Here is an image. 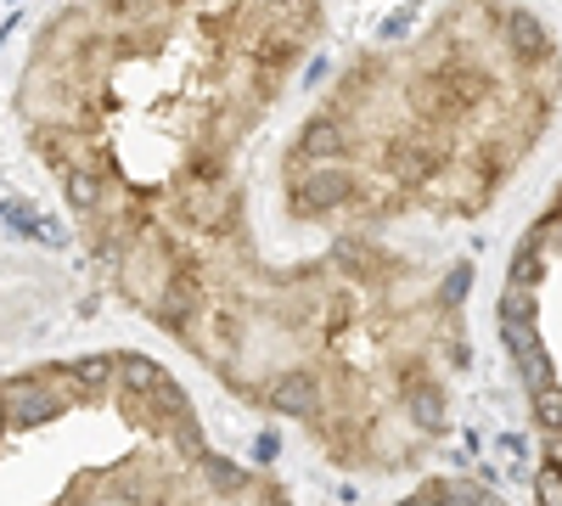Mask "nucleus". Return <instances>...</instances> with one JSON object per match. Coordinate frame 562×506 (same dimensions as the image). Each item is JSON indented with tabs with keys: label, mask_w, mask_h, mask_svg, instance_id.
<instances>
[{
	"label": "nucleus",
	"mask_w": 562,
	"mask_h": 506,
	"mask_svg": "<svg viewBox=\"0 0 562 506\" xmlns=\"http://www.w3.org/2000/svg\"><path fill=\"white\" fill-rule=\"evenodd\" d=\"M355 187H360V180L349 169L315 164L304 180H293V214H333V209H344L355 198Z\"/></svg>",
	"instance_id": "f257e3e1"
},
{
	"label": "nucleus",
	"mask_w": 562,
	"mask_h": 506,
	"mask_svg": "<svg viewBox=\"0 0 562 506\" xmlns=\"http://www.w3.org/2000/svg\"><path fill=\"white\" fill-rule=\"evenodd\" d=\"M0 400H7V423L18 428L52 423L63 411V394L52 389V378H12V383H0Z\"/></svg>",
	"instance_id": "f03ea898"
},
{
	"label": "nucleus",
	"mask_w": 562,
	"mask_h": 506,
	"mask_svg": "<svg viewBox=\"0 0 562 506\" xmlns=\"http://www.w3.org/2000/svg\"><path fill=\"white\" fill-rule=\"evenodd\" d=\"M270 411H281V417H315L321 411V378L310 372V366H293V372H281L270 389H265Z\"/></svg>",
	"instance_id": "7ed1b4c3"
},
{
	"label": "nucleus",
	"mask_w": 562,
	"mask_h": 506,
	"mask_svg": "<svg viewBox=\"0 0 562 506\" xmlns=\"http://www.w3.org/2000/svg\"><path fill=\"white\" fill-rule=\"evenodd\" d=\"M180 214L198 225V232H220L225 214H231V187L225 180H192V187L180 192Z\"/></svg>",
	"instance_id": "20e7f679"
},
{
	"label": "nucleus",
	"mask_w": 562,
	"mask_h": 506,
	"mask_svg": "<svg viewBox=\"0 0 562 506\" xmlns=\"http://www.w3.org/2000/svg\"><path fill=\"white\" fill-rule=\"evenodd\" d=\"M501 34H506V45H512V57L551 63V34H546V23H540L535 12H524V7L501 12Z\"/></svg>",
	"instance_id": "39448f33"
},
{
	"label": "nucleus",
	"mask_w": 562,
	"mask_h": 506,
	"mask_svg": "<svg viewBox=\"0 0 562 506\" xmlns=\"http://www.w3.org/2000/svg\"><path fill=\"white\" fill-rule=\"evenodd\" d=\"M299 147L315 158V164H338L349 158V124L338 113H315L304 130H299Z\"/></svg>",
	"instance_id": "423d86ee"
},
{
	"label": "nucleus",
	"mask_w": 562,
	"mask_h": 506,
	"mask_svg": "<svg viewBox=\"0 0 562 506\" xmlns=\"http://www.w3.org/2000/svg\"><path fill=\"white\" fill-rule=\"evenodd\" d=\"M439 79H445V90L456 97L461 113H473V108H484L495 97V74L490 68H473V63H445Z\"/></svg>",
	"instance_id": "0eeeda50"
},
{
	"label": "nucleus",
	"mask_w": 562,
	"mask_h": 506,
	"mask_svg": "<svg viewBox=\"0 0 562 506\" xmlns=\"http://www.w3.org/2000/svg\"><path fill=\"white\" fill-rule=\"evenodd\" d=\"M405 411H411V423H416L422 434H445V428H450V417H445V389H439V383L411 378V383H405Z\"/></svg>",
	"instance_id": "6e6552de"
},
{
	"label": "nucleus",
	"mask_w": 562,
	"mask_h": 506,
	"mask_svg": "<svg viewBox=\"0 0 562 506\" xmlns=\"http://www.w3.org/2000/svg\"><path fill=\"white\" fill-rule=\"evenodd\" d=\"M113 378L124 383V394H153L164 383V366L147 355H113Z\"/></svg>",
	"instance_id": "1a4fd4ad"
},
{
	"label": "nucleus",
	"mask_w": 562,
	"mask_h": 506,
	"mask_svg": "<svg viewBox=\"0 0 562 506\" xmlns=\"http://www.w3.org/2000/svg\"><path fill=\"white\" fill-rule=\"evenodd\" d=\"M63 180H68V209H74V214H85V220H90V214L102 209V198H108V180H102V175H90V169H68Z\"/></svg>",
	"instance_id": "9d476101"
},
{
	"label": "nucleus",
	"mask_w": 562,
	"mask_h": 506,
	"mask_svg": "<svg viewBox=\"0 0 562 506\" xmlns=\"http://www.w3.org/2000/svg\"><path fill=\"white\" fill-rule=\"evenodd\" d=\"M63 372L74 378V389H79V394H102V389L113 383V355H85V360L63 366Z\"/></svg>",
	"instance_id": "9b49d317"
},
{
	"label": "nucleus",
	"mask_w": 562,
	"mask_h": 506,
	"mask_svg": "<svg viewBox=\"0 0 562 506\" xmlns=\"http://www.w3.org/2000/svg\"><path fill=\"white\" fill-rule=\"evenodd\" d=\"M198 468H203V479H209V490H220V495H237V490H248V468H237V462H225V456H198Z\"/></svg>",
	"instance_id": "f8f14e48"
},
{
	"label": "nucleus",
	"mask_w": 562,
	"mask_h": 506,
	"mask_svg": "<svg viewBox=\"0 0 562 506\" xmlns=\"http://www.w3.org/2000/svg\"><path fill=\"white\" fill-rule=\"evenodd\" d=\"M535 282H540V243L529 237L518 248V259H512V288H535Z\"/></svg>",
	"instance_id": "ddd939ff"
},
{
	"label": "nucleus",
	"mask_w": 562,
	"mask_h": 506,
	"mask_svg": "<svg viewBox=\"0 0 562 506\" xmlns=\"http://www.w3.org/2000/svg\"><path fill=\"white\" fill-rule=\"evenodd\" d=\"M540 310H535V293L529 288H506L501 293V321H535Z\"/></svg>",
	"instance_id": "4468645a"
},
{
	"label": "nucleus",
	"mask_w": 562,
	"mask_h": 506,
	"mask_svg": "<svg viewBox=\"0 0 562 506\" xmlns=\"http://www.w3.org/2000/svg\"><path fill=\"white\" fill-rule=\"evenodd\" d=\"M186 175H192V180H225V158L214 147H198L192 164H186Z\"/></svg>",
	"instance_id": "2eb2a0df"
},
{
	"label": "nucleus",
	"mask_w": 562,
	"mask_h": 506,
	"mask_svg": "<svg viewBox=\"0 0 562 506\" xmlns=\"http://www.w3.org/2000/svg\"><path fill=\"white\" fill-rule=\"evenodd\" d=\"M535 417L546 423V434H557V417H562V400H557V383H540V389H535Z\"/></svg>",
	"instance_id": "dca6fc26"
},
{
	"label": "nucleus",
	"mask_w": 562,
	"mask_h": 506,
	"mask_svg": "<svg viewBox=\"0 0 562 506\" xmlns=\"http://www.w3.org/2000/svg\"><path fill=\"white\" fill-rule=\"evenodd\" d=\"M467 288H473V265H456V270L445 276V288H439V299H445L450 310H461V299H467Z\"/></svg>",
	"instance_id": "f3484780"
},
{
	"label": "nucleus",
	"mask_w": 562,
	"mask_h": 506,
	"mask_svg": "<svg viewBox=\"0 0 562 506\" xmlns=\"http://www.w3.org/2000/svg\"><path fill=\"white\" fill-rule=\"evenodd\" d=\"M535 490H540V501H546V506H557V501H562V479H557V462H546V473H540V484H535Z\"/></svg>",
	"instance_id": "a211bd4d"
},
{
	"label": "nucleus",
	"mask_w": 562,
	"mask_h": 506,
	"mask_svg": "<svg viewBox=\"0 0 562 506\" xmlns=\"http://www.w3.org/2000/svg\"><path fill=\"white\" fill-rule=\"evenodd\" d=\"M254 456H259V462L270 468V462H276V456H281V434H270V428H265V434L254 439Z\"/></svg>",
	"instance_id": "6ab92c4d"
},
{
	"label": "nucleus",
	"mask_w": 562,
	"mask_h": 506,
	"mask_svg": "<svg viewBox=\"0 0 562 506\" xmlns=\"http://www.w3.org/2000/svg\"><path fill=\"white\" fill-rule=\"evenodd\" d=\"M338 265H349V270H360V265H366V243H355V237H344V243H338Z\"/></svg>",
	"instance_id": "aec40b11"
},
{
	"label": "nucleus",
	"mask_w": 562,
	"mask_h": 506,
	"mask_svg": "<svg viewBox=\"0 0 562 506\" xmlns=\"http://www.w3.org/2000/svg\"><path fill=\"white\" fill-rule=\"evenodd\" d=\"M405 29H411V12H394V18L383 23V40H400Z\"/></svg>",
	"instance_id": "412c9836"
},
{
	"label": "nucleus",
	"mask_w": 562,
	"mask_h": 506,
	"mask_svg": "<svg viewBox=\"0 0 562 506\" xmlns=\"http://www.w3.org/2000/svg\"><path fill=\"white\" fill-rule=\"evenodd\" d=\"M0 434H7V400H0Z\"/></svg>",
	"instance_id": "4be33fe9"
},
{
	"label": "nucleus",
	"mask_w": 562,
	"mask_h": 506,
	"mask_svg": "<svg viewBox=\"0 0 562 506\" xmlns=\"http://www.w3.org/2000/svg\"><path fill=\"white\" fill-rule=\"evenodd\" d=\"M288 7H315V0H288Z\"/></svg>",
	"instance_id": "5701e85b"
}]
</instances>
